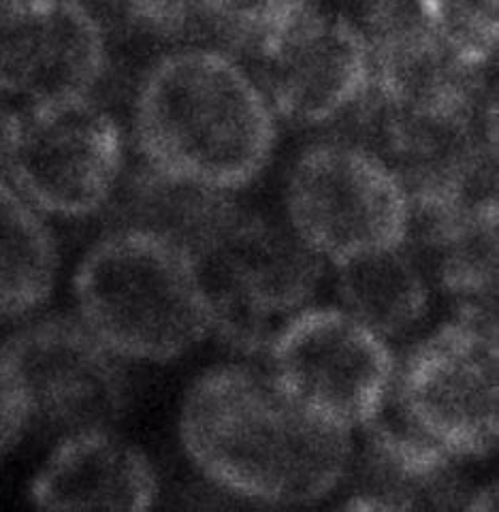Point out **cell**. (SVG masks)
<instances>
[{"mask_svg":"<svg viewBox=\"0 0 499 512\" xmlns=\"http://www.w3.org/2000/svg\"><path fill=\"white\" fill-rule=\"evenodd\" d=\"M335 267L344 310L384 340L401 338L425 320L429 278L406 244Z\"/></svg>","mask_w":499,"mask_h":512,"instance_id":"cell-16","label":"cell"},{"mask_svg":"<svg viewBox=\"0 0 499 512\" xmlns=\"http://www.w3.org/2000/svg\"><path fill=\"white\" fill-rule=\"evenodd\" d=\"M77 316L124 361L171 363L209 335L201 280L169 239L111 229L75 269Z\"/></svg>","mask_w":499,"mask_h":512,"instance_id":"cell-3","label":"cell"},{"mask_svg":"<svg viewBox=\"0 0 499 512\" xmlns=\"http://www.w3.org/2000/svg\"><path fill=\"white\" fill-rule=\"evenodd\" d=\"M273 114L299 128L350 116L372 88V52L363 28L318 5L252 60Z\"/></svg>","mask_w":499,"mask_h":512,"instance_id":"cell-10","label":"cell"},{"mask_svg":"<svg viewBox=\"0 0 499 512\" xmlns=\"http://www.w3.org/2000/svg\"><path fill=\"white\" fill-rule=\"evenodd\" d=\"M427 28L472 69H491L497 54L499 0H416Z\"/></svg>","mask_w":499,"mask_h":512,"instance_id":"cell-19","label":"cell"},{"mask_svg":"<svg viewBox=\"0 0 499 512\" xmlns=\"http://www.w3.org/2000/svg\"><path fill=\"white\" fill-rule=\"evenodd\" d=\"M363 446H354L346 478L348 510H472L480 487L465 480L457 457L418 429L389 393L363 427Z\"/></svg>","mask_w":499,"mask_h":512,"instance_id":"cell-12","label":"cell"},{"mask_svg":"<svg viewBox=\"0 0 499 512\" xmlns=\"http://www.w3.org/2000/svg\"><path fill=\"white\" fill-rule=\"evenodd\" d=\"M13 120L15 109H11L3 99H0V178L7 180V160L13 135Z\"/></svg>","mask_w":499,"mask_h":512,"instance_id":"cell-22","label":"cell"},{"mask_svg":"<svg viewBox=\"0 0 499 512\" xmlns=\"http://www.w3.org/2000/svg\"><path fill=\"white\" fill-rule=\"evenodd\" d=\"M160 495L158 474L137 444L114 427L60 436L32 476L28 500L39 510H150Z\"/></svg>","mask_w":499,"mask_h":512,"instance_id":"cell-13","label":"cell"},{"mask_svg":"<svg viewBox=\"0 0 499 512\" xmlns=\"http://www.w3.org/2000/svg\"><path fill=\"white\" fill-rule=\"evenodd\" d=\"M122 126L94 94L15 109L7 182L41 214L84 218L114 199L124 175Z\"/></svg>","mask_w":499,"mask_h":512,"instance_id":"cell-5","label":"cell"},{"mask_svg":"<svg viewBox=\"0 0 499 512\" xmlns=\"http://www.w3.org/2000/svg\"><path fill=\"white\" fill-rule=\"evenodd\" d=\"M180 442L218 491L263 506H312L346 480L352 431L320 419L269 372L209 367L184 395Z\"/></svg>","mask_w":499,"mask_h":512,"instance_id":"cell-1","label":"cell"},{"mask_svg":"<svg viewBox=\"0 0 499 512\" xmlns=\"http://www.w3.org/2000/svg\"><path fill=\"white\" fill-rule=\"evenodd\" d=\"M133 137L141 160L218 192L252 184L276 148V114L231 54L184 45L158 58L137 86Z\"/></svg>","mask_w":499,"mask_h":512,"instance_id":"cell-2","label":"cell"},{"mask_svg":"<svg viewBox=\"0 0 499 512\" xmlns=\"http://www.w3.org/2000/svg\"><path fill=\"white\" fill-rule=\"evenodd\" d=\"M114 229H139L169 239L190 259L237 212L229 192L175 180L141 160L126 184L118 186Z\"/></svg>","mask_w":499,"mask_h":512,"instance_id":"cell-15","label":"cell"},{"mask_svg":"<svg viewBox=\"0 0 499 512\" xmlns=\"http://www.w3.org/2000/svg\"><path fill=\"white\" fill-rule=\"evenodd\" d=\"M335 3L340 7H346L350 11L348 18H352L354 22L359 24L369 11L378 7L380 3H384V0H335Z\"/></svg>","mask_w":499,"mask_h":512,"instance_id":"cell-23","label":"cell"},{"mask_svg":"<svg viewBox=\"0 0 499 512\" xmlns=\"http://www.w3.org/2000/svg\"><path fill=\"white\" fill-rule=\"evenodd\" d=\"M269 374L301 406L354 434L393 389L389 340L344 308H305L273 338Z\"/></svg>","mask_w":499,"mask_h":512,"instance_id":"cell-8","label":"cell"},{"mask_svg":"<svg viewBox=\"0 0 499 512\" xmlns=\"http://www.w3.org/2000/svg\"><path fill=\"white\" fill-rule=\"evenodd\" d=\"M192 261L209 335L248 357L265 352L288 320L310 308L325 265L291 227L239 207Z\"/></svg>","mask_w":499,"mask_h":512,"instance_id":"cell-4","label":"cell"},{"mask_svg":"<svg viewBox=\"0 0 499 512\" xmlns=\"http://www.w3.org/2000/svg\"><path fill=\"white\" fill-rule=\"evenodd\" d=\"M58 265L56 239L41 212L0 178V320L41 308L54 291Z\"/></svg>","mask_w":499,"mask_h":512,"instance_id":"cell-17","label":"cell"},{"mask_svg":"<svg viewBox=\"0 0 499 512\" xmlns=\"http://www.w3.org/2000/svg\"><path fill=\"white\" fill-rule=\"evenodd\" d=\"M107 71V32L82 0H0L3 101L94 94Z\"/></svg>","mask_w":499,"mask_h":512,"instance_id":"cell-11","label":"cell"},{"mask_svg":"<svg viewBox=\"0 0 499 512\" xmlns=\"http://www.w3.org/2000/svg\"><path fill=\"white\" fill-rule=\"evenodd\" d=\"M28 429V412L18 376L0 342V459L7 457Z\"/></svg>","mask_w":499,"mask_h":512,"instance_id":"cell-21","label":"cell"},{"mask_svg":"<svg viewBox=\"0 0 499 512\" xmlns=\"http://www.w3.org/2000/svg\"><path fill=\"white\" fill-rule=\"evenodd\" d=\"M82 3L101 24L111 20L158 41L182 43V47L199 45L192 0H82Z\"/></svg>","mask_w":499,"mask_h":512,"instance_id":"cell-20","label":"cell"},{"mask_svg":"<svg viewBox=\"0 0 499 512\" xmlns=\"http://www.w3.org/2000/svg\"><path fill=\"white\" fill-rule=\"evenodd\" d=\"M18 376L28 427L67 436L114 427L131 404L126 361L79 316L52 314L15 329L3 342Z\"/></svg>","mask_w":499,"mask_h":512,"instance_id":"cell-9","label":"cell"},{"mask_svg":"<svg viewBox=\"0 0 499 512\" xmlns=\"http://www.w3.org/2000/svg\"><path fill=\"white\" fill-rule=\"evenodd\" d=\"M406 248L459 310L497 312V195L410 205Z\"/></svg>","mask_w":499,"mask_h":512,"instance_id":"cell-14","label":"cell"},{"mask_svg":"<svg viewBox=\"0 0 499 512\" xmlns=\"http://www.w3.org/2000/svg\"><path fill=\"white\" fill-rule=\"evenodd\" d=\"M497 314L459 312L397 365L391 395L446 451L478 461L499 438Z\"/></svg>","mask_w":499,"mask_h":512,"instance_id":"cell-7","label":"cell"},{"mask_svg":"<svg viewBox=\"0 0 499 512\" xmlns=\"http://www.w3.org/2000/svg\"><path fill=\"white\" fill-rule=\"evenodd\" d=\"M318 0H192L199 45L256 60ZM207 47V45H205Z\"/></svg>","mask_w":499,"mask_h":512,"instance_id":"cell-18","label":"cell"},{"mask_svg":"<svg viewBox=\"0 0 499 512\" xmlns=\"http://www.w3.org/2000/svg\"><path fill=\"white\" fill-rule=\"evenodd\" d=\"M286 214L305 246L342 265L404 244L410 197L372 150L348 139L325 141L305 150L288 175Z\"/></svg>","mask_w":499,"mask_h":512,"instance_id":"cell-6","label":"cell"}]
</instances>
